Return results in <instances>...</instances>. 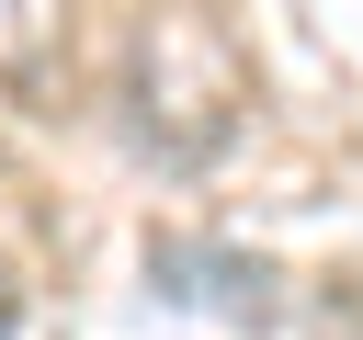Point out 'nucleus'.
I'll list each match as a JSON object with an SVG mask.
<instances>
[{"instance_id": "nucleus-4", "label": "nucleus", "mask_w": 363, "mask_h": 340, "mask_svg": "<svg viewBox=\"0 0 363 340\" xmlns=\"http://www.w3.org/2000/svg\"><path fill=\"white\" fill-rule=\"evenodd\" d=\"M11 317H23V283H11V261H0V340H11Z\"/></svg>"}, {"instance_id": "nucleus-1", "label": "nucleus", "mask_w": 363, "mask_h": 340, "mask_svg": "<svg viewBox=\"0 0 363 340\" xmlns=\"http://www.w3.org/2000/svg\"><path fill=\"white\" fill-rule=\"evenodd\" d=\"M113 125L147 170H204L227 159V136L250 125V45L227 34L216 0H159L125 34L113 68Z\"/></svg>"}, {"instance_id": "nucleus-3", "label": "nucleus", "mask_w": 363, "mask_h": 340, "mask_svg": "<svg viewBox=\"0 0 363 340\" xmlns=\"http://www.w3.org/2000/svg\"><path fill=\"white\" fill-rule=\"evenodd\" d=\"M68 57V0H0V102H34Z\"/></svg>"}, {"instance_id": "nucleus-2", "label": "nucleus", "mask_w": 363, "mask_h": 340, "mask_svg": "<svg viewBox=\"0 0 363 340\" xmlns=\"http://www.w3.org/2000/svg\"><path fill=\"white\" fill-rule=\"evenodd\" d=\"M147 283H159L170 306H216V317H250V329H272V317H284L272 272H261V261H238V249H204V238H147Z\"/></svg>"}]
</instances>
